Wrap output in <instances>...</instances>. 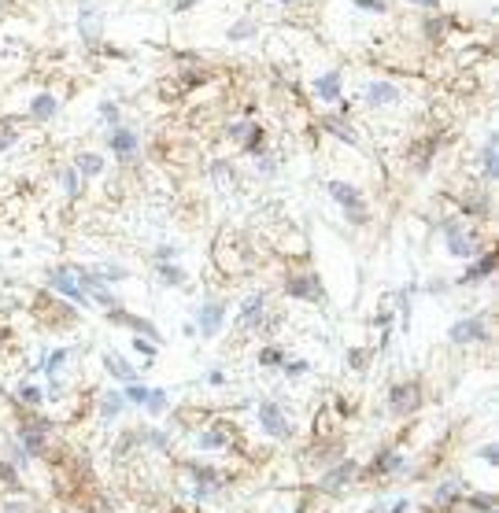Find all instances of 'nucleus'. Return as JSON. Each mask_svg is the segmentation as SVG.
Masks as SVG:
<instances>
[{
  "label": "nucleus",
  "mask_w": 499,
  "mask_h": 513,
  "mask_svg": "<svg viewBox=\"0 0 499 513\" xmlns=\"http://www.w3.org/2000/svg\"><path fill=\"white\" fill-rule=\"evenodd\" d=\"M329 192L337 196V203L348 211V218L355 222V225H363L366 222V207H363V196H359L355 185H348V181H329Z\"/></svg>",
  "instance_id": "1"
},
{
  "label": "nucleus",
  "mask_w": 499,
  "mask_h": 513,
  "mask_svg": "<svg viewBox=\"0 0 499 513\" xmlns=\"http://www.w3.org/2000/svg\"><path fill=\"white\" fill-rule=\"evenodd\" d=\"M48 281H52V288L60 292V295H67V299H74V303H82V307H89V295H85V288L78 284V277H74V270L71 266H60V270H52L48 273Z\"/></svg>",
  "instance_id": "2"
},
{
  "label": "nucleus",
  "mask_w": 499,
  "mask_h": 513,
  "mask_svg": "<svg viewBox=\"0 0 499 513\" xmlns=\"http://www.w3.org/2000/svg\"><path fill=\"white\" fill-rule=\"evenodd\" d=\"M259 425H263V432H267V436H274V440H285V436H289V418L281 413L278 402H263V407H259Z\"/></svg>",
  "instance_id": "3"
},
{
  "label": "nucleus",
  "mask_w": 499,
  "mask_h": 513,
  "mask_svg": "<svg viewBox=\"0 0 499 513\" xmlns=\"http://www.w3.org/2000/svg\"><path fill=\"white\" fill-rule=\"evenodd\" d=\"M285 292L292 295V299H307V303H322V299H326V292H322V281L315 277V273H303V277H289Z\"/></svg>",
  "instance_id": "4"
},
{
  "label": "nucleus",
  "mask_w": 499,
  "mask_h": 513,
  "mask_svg": "<svg viewBox=\"0 0 499 513\" xmlns=\"http://www.w3.org/2000/svg\"><path fill=\"white\" fill-rule=\"evenodd\" d=\"M452 343H485L488 340V329H485V321L481 318H463V321H455L452 325Z\"/></svg>",
  "instance_id": "5"
},
{
  "label": "nucleus",
  "mask_w": 499,
  "mask_h": 513,
  "mask_svg": "<svg viewBox=\"0 0 499 513\" xmlns=\"http://www.w3.org/2000/svg\"><path fill=\"white\" fill-rule=\"evenodd\" d=\"M444 240H447V251H452L455 259H469V255H474V236H469L463 225L447 222L444 225Z\"/></svg>",
  "instance_id": "6"
},
{
  "label": "nucleus",
  "mask_w": 499,
  "mask_h": 513,
  "mask_svg": "<svg viewBox=\"0 0 499 513\" xmlns=\"http://www.w3.org/2000/svg\"><path fill=\"white\" fill-rule=\"evenodd\" d=\"M100 19H104L100 0H82V37L89 45H96V37H100Z\"/></svg>",
  "instance_id": "7"
},
{
  "label": "nucleus",
  "mask_w": 499,
  "mask_h": 513,
  "mask_svg": "<svg viewBox=\"0 0 499 513\" xmlns=\"http://www.w3.org/2000/svg\"><path fill=\"white\" fill-rule=\"evenodd\" d=\"M388 402H392L396 413H410L422 402V391H418V384H396V388L388 391Z\"/></svg>",
  "instance_id": "8"
},
{
  "label": "nucleus",
  "mask_w": 499,
  "mask_h": 513,
  "mask_svg": "<svg viewBox=\"0 0 499 513\" xmlns=\"http://www.w3.org/2000/svg\"><path fill=\"white\" fill-rule=\"evenodd\" d=\"M192 477H197V499H211L222 488V472H214L208 466H192Z\"/></svg>",
  "instance_id": "9"
},
{
  "label": "nucleus",
  "mask_w": 499,
  "mask_h": 513,
  "mask_svg": "<svg viewBox=\"0 0 499 513\" xmlns=\"http://www.w3.org/2000/svg\"><path fill=\"white\" fill-rule=\"evenodd\" d=\"M222 314H226V303H203L200 310V332L203 337H214L222 329Z\"/></svg>",
  "instance_id": "10"
},
{
  "label": "nucleus",
  "mask_w": 499,
  "mask_h": 513,
  "mask_svg": "<svg viewBox=\"0 0 499 513\" xmlns=\"http://www.w3.org/2000/svg\"><path fill=\"white\" fill-rule=\"evenodd\" d=\"M351 477H355V461H340L337 469H329L326 477H322V491H329V495H333V491H340Z\"/></svg>",
  "instance_id": "11"
},
{
  "label": "nucleus",
  "mask_w": 499,
  "mask_h": 513,
  "mask_svg": "<svg viewBox=\"0 0 499 513\" xmlns=\"http://www.w3.org/2000/svg\"><path fill=\"white\" fill-rule=\"evenodd\" d=\"M366 100L374 104V107L396 104V100H399V89L388 85V82H370V85H366Z\"/></svg>",
  "instance_id": "12"
},
{
  "label": "nucleus",
  "mask_w": 499,
  "mask_h": 513,
  "mask_svg": "<svg viewBox=\"0 0 499 513\" xmlns=\"http://www.w3.org/2000/svg\"><path fill=\"white\" fill-rule=\"evenodd\" d=\"M107 144H111V152L119 155V159H130V155L137 152V137L130 130H119V126L111 130V141H107Z\"/></svg>",
  "instance_id": "13"
},
{
  "label": "nucleus",
  "mask_w": 499,
  "mask_h": 513,
  "mask_svg": "<svg viewBox=\"0 0 499 513\" xmlns=\"http://www.w3.org/2000/svg\"><path fill=\"white\" fill-rule=\"evenodd\" d=\"M104 366H107V373H115V377H119L122 384H133V380H137L133 366L122 358V354H115V351H107V354H104Z\"/></svg>",
  "instance_id": "14"
},
{
  "label": "nucleus",
  "mask_w": 499,
  "mask_h": 513,
  "mask_svg": "<svg viewBox=\"0 0 499 513\" xmlns=\"http://www.w3.org/2000/svg\"><path fill=\"white\" fill-rule=\"evenodd\" d=\"M492 270H496V255L488 251V255H481V259H477L474 266H469V270H466L458 281H463V284H469V281H481V277H488Z\"/></svg>",
  "instance_id": "15"
},
{
  "label": "nucleus",
  "mask_w": 499,
  "mask_h": 513,
  "mask_svg": "<svg viewBox=\"0 0 499 513\" xmlns=\"http://www.w3.org/2000/svg\"><path fill=\"white\" fill-rule=\"evenodd\" d=\"M315 93H318V100H337V96H340V74L337 71L322 74L315 82Z\"/></svg>",
  "instance_id": "16"
},
{
  "label": "nucleus",
  "mask_w": 499,
  "mask_h": 513,
  "mask_svg": "<svg viewBox=\"0 0 499 513\" xmlns=\"http://www.w3.org/2000/svg\"><path fill=\"white\" fill-rule=\"evenodd\" d=\"M259 314H263V295H248V299H244V310H241V325L244 329H256Z\"/></svg>",
  "instance_id": "17"
},
{
  "label": "nucleus",
  "mask_w": 499,
  "mask_h": 513,
  "mask_svg": "<svg viewBox=\"0 0 499 513\" xmlns=\"http://www.w3.org/2000/svg\"><path fill=\"white\" fill-rule=\"evenodd\" d=\"M399 466H403L399 451H381V455L374 458V472H381V477H385V472H396Z\"/></svg>",
  "instance_id": "18"
},
{
  "label": "nucleus",
  "mask_w": 499,
  "mask_h": 513,
  "mask_svg": "<svg viewBox=\"0 0 499 513\" xmlns=\"http://www.w3.org/2000/svg\"><path fill=\"white\" fill-rule=\"evenodd\" d=\"M322 126H326V130L329 133H337L340 137V141H348V144H359V137H355V130H351V126H344V122H340V118H322Z\"/></svg>",
  "instance_id": "19"
},
{
  "label": "nucleus",
  "mask_w": 499,
  "mask_h": 513,
  "mask_svg": "<svg viewBox=\"0 0 499 513\" xmlns=\"http://www.w3.org/2000/svg\"><path fill=\"white\" fill-rule=\"evenodd\" d=\"M56 107H60V104H56V96H52V93H41V96H34L30 111H34L37 118H52V115H56Z\"/></svg>",
  "instance_id": "20"
},
{
  "label": "nucleus",
  "mask_w": 499,
  "mask_h": 513,
  "mask_svg": "<svg viewBox=\"0 0 499 513\" xmlns=\"http://www.w3.org/2000/svg\"><path fill=\"white\" fill-rule=\"evenodd\" d=\"M78 170L96 177V174L104 170V159H100V155H93V152H82V155H78Z\"/></svg>",
  "instance_id": "21"
},
{
  "label": "nucleus",
  "mask_w": 499,
  "mask_h": 513,
  "mask_svg": "<svg viewBox=\"0 0 499 513\" xmlns=\"http://www.w3.org/2000/svg\"><path fill=\"white\" fill-rule=\"evenodd\" d=\"M481 163H485V177H496L499 174V155H496V137L485 144V152H481Z\"/></svg>",
  "instance_id": "22"
},
{
  "label": "nucleus",
  "mask_w": 499,
  "mask_h": 513,
  "mask_svg": "<svg viewBox=\"0 0 499 513\" xmlns=\"http://www.w3.org/2000/svg\"><path fill=\"white\" fill-rule=\"evenodd\" d=\"M197 440H200L203 451H222V447H230V440L222 436V432H214V429H211V432H200Z\"/></svg>",
  "instance_id": "23"
},
{
  "label": "nucleus",
  "mask_w": 499,
  "mask_h": 513,
  "mask_svg": "<svg viewBox=\"0 0 499 513\" xmlns=\"http://www.w3.org/2000/svg\"><path fill=\"white\" fill-rule=\"evenodd\" d=\"M214 181H219V189H233V166L230 163H214Z\"/></svg>",
  "instance_id": "24"
},
{
  "label": "nucleus",
  "mask_w": 499,
  "mask_h": 513,
  "mask_svg": "<svg viewBox=\"0 0 499 513\" xmlns=\"http://www.w3.org/2000/svg\"><path fill=\"white\" fill-rule=\"evenodd\" d=\"M15 137H19L15 122H12V118H0V152H4V148H12Z\"/></svg>",
  "instance_id": "25"
},
{
  "label": "nucleus",
  "mask_w": 499,
  "mask_h": 513,
  "mask_svg": "<svg viewBox=\"0 0 499 513\" xmlns=\"http://www.w3.org/2000/svg\"><path fill=\"white\" fill-rule=\"evenodd\" d=\"M159 277H163L166 284H181V281H185V273L178 270V266H166V262H159Z\"/></svg>",
  "instance_id": "26"
},
{
  "label": "nucleus",
  "mask_w": 499,
  "mask_h": 513,
  "mask_svg": "<svg viewBox=\"0 0 499 513\" xmlns=\"http://www.w3.org/2000/svg\"><path fill=\"white\" fill-rule=\"evenodd\" d=\"M119 410H122V396H104V402H100V413H104V418H115Z\"/></svg>",
  "instance_id": "27"
},
{
  "label": "nucleus",
  "mask_w": 499,
  "mask_h": 513,
  "mask_svg": "<svg viewBox=\"0 0 499 513\" xmlns=\"http://www.w3.org/2000/svg\"><path fill=\"white\" fill-rule=\"evenodd\" d=\"M144 407H148L152 413L166 410V391H148V399H144Z\"/></svg>",
  "instance_id": "28"
},
{
  "label": "nucleus",
  "mask_w": 499,
  "mask_h": 513,
  "mask_svg": "<svg viewBox=\"0 0 499 513\" xmlns=\"http://www.w3.org/2000/svg\"><path fill=\"white\" fill-rule=\"evenodd\" d=\"M67 362V351L60 347V351H52V358L45 362V369H48V377H56V373H60V366Z\"/></svg>",
  "instance_id": "29"
},
{
  "label": "nucleus",
  "mask_w": 499,
  "mask_h": 513,
  "mask_svg": "<svg viewBox=\"0 0 499 513\" xmlns=\"http://www.w3.org/2000/svg\"><path fill=\"white\" fill-rule=\"evenodd\" d=\"M252 34H256V23H248V19H244L241 26H233V30H230V37H233V41H244V37H252Z\"/></svg>",
  "instance_id": "30"
},
{
  "label": "nucleus",
  "mask_w": 499,
  "mask_h": 513,
  "mask_svg": "<svg viewBox=\"0 0 499 513\" xmlns=\"http://www.w3.org/2000/svg\"><path fill=\"white\" fill-rule=\"evenodd\" d=\"M126 399H130V402H141V407H144V399H148V388H141V384H130Z\"/></svg>",
  "instance_id": "31"
},
{
  "label": "nucleus",
  "mask_w": 499,
  "mask_h": 513,
  "mask_svg": "<svg viewBox=\"0 0 499 513\" xmlns=\"http://www.w3.org/2000/svg\"><path fill=\"white\" fill-rule=\"evenodd\" d=\"M281 358H285V354H281L278 347H270V351H263V354H259V362H263V366H278Z\"/></svg>",
  "instance_id": "32"
},
{
  "label": "nucleus",
  "mask_w": 499,
  "mask_h": 513,
  "mask_svg": "<svg viewBox=\"0 0 499 513\" xmlns=\"http://www.w3.org/2000/svg\"><path fill=\"white\" fill-rule=\"evenodd\" d=\"M19 396H23L26 402H34V407H37V402H41V388H34V384H26V388H19Z\"/></svg>",
  "instance_id": "33"
},
{
  "label": "nucleus",
  "mask_w": 499,
  "mask_h": 513,
  "mask_svg": "<svg viewBox=\"0 0 499 513\" xmlns=\"http://www.w3.org/2000/svg\"><path fill=\"white\" fill-rule=\"evenodd\" d=\"M256 133V126L252 122H237V126H230V137H252Z\"/></svg>",
  "instance_id": "34"
},
{
  "label": "nucleus",
  "mask_w": 499,
  "mask_h": 513,
  "mask_svg": "<svg viewBox=\"0 0 499 513\" xmlns=\"http://www.w3.org/2000/svg\"><path fill=\"white\" fill-rule=\"evenodd\" d=\"M469 502H474L477 510H485V513H488V510H496V499H492V495H474Z\"/></svg>",
  "instance_id": "35"
},
{
  "label": "nucleus",
  "mask_w": 499,
  "mask_h": 513,
  "mask_svg": "<svg viewBox=\"0 0 499 513\" xmlns=\"http://www.w3.org/2000/svg\"><path fill=\"white\" fill-rule=\"evenodd\" d=\"M133 347H137V351H144V354L152 358V354H155V340H148V337L141 340V337H137V340H133Z\"/></svg>",
  "instance_id": "36"
},
{
  "label": "nucleus",
  "mask_w": 499,
  "mask_h": 513,
  "mask_svg": "<svg viewBox=\"0 0 499 513\" xmlns=\"http://www.w3.org/2000/svg\"><path fill=\"white\" fill-rule=\"evenodd\" d=\"M100 277H115V281H122V277H126V270H122V266H100Z\"/></svg>",
  "instance_id": "37"
},
{
  "label": "nucleus",
  "mask_w": 499,
  "mask_h": 513,
  "mask_svg": "<svg viewBox=\"0 0 499 513\" xmlns=\"http://www.w3.org/2000/svg\"><path fill=\"white\" fill-rule=\"evenodd\" d=\"M263 148H267V144H263V130H256V133H252V141H248V152H252V155H259Z\"/></svg>",
  "instance_id": "38"
},
{
  "label": "nucleus",
  "mask_w": 499,
  "mask_h": 513,
  "mask_svg": "<svg viewBox=\"0 0 499 513\" xmlns=\"http://www.w3.org/2000/svg\"><path fill=\"white\" fill-rule=\"evenodd\" d=\"M100 115H104V122H111V126L119 122V107H115V104H104V107H100Z\"/></svg>",
  "instance_id": "39"
},
{
  "label": "nucleus",
  "mask_w": 499,
  "mask_h": 513,
  "mask_svg": "<svg viewBox=\"0 0 499 513\" xmlns=\"http://www.w3.org/2000/svg\"><path fill=\"white\" fill-rule=\"evenodd\" d=\"M63 185H67V192L78 196V174L74 170H63Z\"/></svg>",
  "instance_id": "40"
},
{
  "label": "nucleus",
  "mask_w": 499,
  "mask_h": 513,
  "mask_svg": "<svg viewBox=\"0 0 499 513\" xmlns=\"http://www.w3.org/2000/svg\"><path fill=\"white\" fill-rule=\"evenodd\" d=\"M444 23H447V19H429V37H440V34H444Z\"/></svg>",
  "instance_id": "41"
},
{
  "label": "nucleus",
  "mask_w": 499,
  "mask_h": 513,
  "mask_svg": "<svg viewBox=\"0 0 499 513\" xmlns=\"http://www.w3.org/2000/svg\"><path fill=\"white\" fill-rule=\"evenodd\" d=\"M359 8H363V12H385V4H381V0H355Z\"/></svg>",
  "instance_id": "42"
},
{
  "label": "nucleus",
  "mask_w": 499,
  "mask_h": 513,
  "mask_svg": "<svg viewBox=\"0 0 499 513\" xmlns=\"http://www.w3.org/2000/svg\"><path fill=\"white\" fill-rule=\"evenodd\" d=\"M0 480H4V484H15V469L8 466V461H0Z\"/></svg>",
  "instance_id": "43"
},
{
  "label": "nucleus",
  "mask_w": 499,
  "mask_h": 513,
  "mask_svg": "<svg viewBox=\"0 0 499 513\" xmlns=\"http://www.w3.org/2000/svg\"><path fill=\"white\" fill-rule=\"evenodd\" d=\"M481 458H485V461H492V466H496V461H499V451H496V443H488V447H481Z\"/></svg>",
  "instance_id": "44"
},
{
  "label": "nucleus",
  "mask_w": 499,
  "mask_h": 513,
  "mask_svg": "<svg viewBox=\"0 0 499 513\" xmlns=\"http://www.w3.org/2000/svg\"><path fill=\"white\" fill-rule=\"evenodd\" d=\"M289 377H300V373H307V362H292V366H285Z\"/></svg>",
  "instance_id": "45"
},
{
  "label": "nucleus",
  "mask_w": 499,
  "mask_h": 513,
  "mask_svg": "<svg viewBox=\"0 0 499 513\" xmlns=\"http://www.w3.org/2000/svg\"><path fill=\"white\" fill-rule=\"evenodd\" d=\"M192 4H197V0H178V12H189Z\"/></svg>",
  "instance_id": "46"
},
{
  "label": "nucleus",
  "mask_w": 499,
  "mask_h": 513,
  "mask_svg": "<svg viewBox=\"0 0 499 513\" xmlns=\"http://www.w3.org/2000/svg\"><path fill=\"white\" fill-rule=\"evenodd\" d=\"M414 4H422V8H436V0H414Z\"/></svg>",
  "instance_id": "47"
},
{
  "label": "nucleus",
  "mask_w": 499,
  "mask_h": 513,
  "mask_svg": "<svg viewBox=\"0 0 499 513\" xmlns=\"http://www.w3.org/2000/svg\"><path fill=\"white\" fill-rule=\"evenodd\" d=\"M296 513H303V506H300V510H296Z\"/></svg>",
  "instance_id": "48"
}]
</instances>
